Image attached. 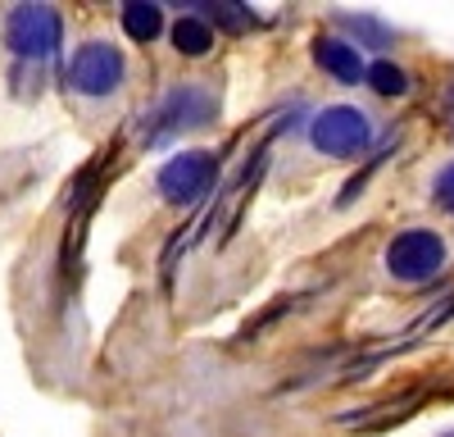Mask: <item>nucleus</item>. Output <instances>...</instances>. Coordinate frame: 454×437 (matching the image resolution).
Here are the masks:
<instances>
[{
	"instance_id": "nucleus-13",
	"label": "nucleus",
	"mask_w": 454,
	"mask_h": 437,
	"mask_svg": "<svg viewBox=\"0 0 454 437\" xmlns=\"http://www.w3.org/2000/svg\"><path fill=\"white\" fill-rule=\"evenodd\" d=\"M432 192H436V205H441V210H454V164L436 173V182H432Z\"/></svg>"
},
{
	"instance_id": "nucleus-6",
	"label": "nucleus",
	"mask_w": 454,
	"mask_h": 437,
	"mask_svg": "<svg viewBox=\"0 0 454 437\" xmlns=\"http://www.w3.org/2000/svg\"><path fill=\"white\" fill-rule=\"evenodd\" d=\"M214 115V96L205 87H173L160 109L150 115V123H155V132H150V141H164L173 132H186V128H200L205 119Z\"/></svg>"
},
{
	"instance_id": "nucleus-9",
	"label": "nucleus",
	"mask_w": 454,
	"mask_h": 437,
	"mask_svg": "<svg viewBox=\"0 0 454 437\" xmlns=\"http://www.w3.org/2000/svg\"><path fill=\"white\" fill-rule=\"evenodd\" d=\"M123 32L132 36V42H155V36L164 32V10L150 5V0H141V5H123Z\"/></svg>"
},
{
	"instance_id": "nucleus-1",
	"label": "nucleus",
	"mask_w": 454,
	"mask_h": 437,
	"mask_svg": "<svg viewBox=\"0 0 454 437\" xmlns=\"http://www.w3.org/2000/svg\"><path fill=\"white\" fill-rule=\"evenodd\" d=\"M445 265V242L427 228H413V233H400L387 250V269L400 278V282H427L436 278Z\"/></svg>"
},
{
	"instance_id": "nucleus-7",
	"label": "nucleus",
	"mask_w": 454,
	"mask_h": 437,
	"mask_svg": "<svg viewBox=\"0 0 454 437\" xmlns=\"http://www.w3.org/2000/svg\"><path fill=\"white\" fill-rule=\"evenodd\" d=\"M314 60L332 73L336 83H364V60H359V51L350 46V42H336V36H318L314 42Z\"/></svg>"
},
{
	"instance_id": "nucleus-3",
	"label": "nucleus",
	"mask_w": 454,
	"mask_h": 437,
	"mask_svg": "<svg viewBox=\"0 0 454 437\" xmlns=\"http://www.w3.org/2000/svg\"><path fill=\"white\" fill-rule=\"evenodd\" d=\"M218 178V160L209 151H186V155H173L164 169H160V196L173 201V205H192L200 201Z\"/></svg>"
},
{
	"instance_id": "nucleus-12",
	"label": "nucleus",
	"mask_w": 454,
	"mask_h": 437,
	"mask_svg": "<svg viewBox=\"0 0 454 437\" xmlns=\"http://www.w3.org/2000/svg\"><path fill=\"white\" fill-rule=\"evenodd\" d=\"M209 19H218V23H227V28H250V14L241 10V5H209Z\"/></svg>"
},
{
	"instance_id": "nucleus-8",
	"label": "nucleus",
	"mask_w": 454,
	"mask_h": 437,
	"mask_svg": "<svg viewBox=\"0 0 454 437\" xmlns=\"http://www.w3.org/2000/svg\"><path fill=\"white\" fill-rule=\"evenodd\" d=\"M263 169H269V155H254V164H250V173H241L237 178V187L227 192V201H223V214H218V224H223V237H232L237 233V218H241V205L250 201V192H254V182L263 178Z\"/></svg>"
},
{
	"instance_id": "nucleus-4",
	"label": "nucleus",
	"mask_w": 454,
	"mask_h": 437,
	"mask_svg": "<svg viewBox=\"0 0 454 437\" xmlns=\"http://www.w3.org/2000/svg\"><path fill=\"white\" fill-rule=\"evenodd\" d=\"M309 137H314V146H318L323 155L346 160V155H359L364 151L372 128H368V119L359 115L355 105H332V109H323V115L314 119Z\"/></svg>"
},
{
	"instance_id": "nucleus-10",
	"label": "nucleus",
	"mask_w": 454,
	"mask_h": 437,
	"mask_svg": "<svg viewBox=\"0 0 454 437\" xmlns=\"http://www.w3.org/2000/svg\"><path fill=\"white\" fill-rule=\"evenodd\" d=\"M168 36H173V46H177L182 55H205V51L214 46V28H209L205 19H177Z\"/></svg>"
},
{
	"instance_id": "nucleus-11",
	"label": "nucleus",
	"mask_w": 454,
	"mask_h": 437,
	"mask_svg": "<svg viewBox=\"0 0 454 437\" xmlns=\"http://www.w3.org/2000/svg\"><path fill=\"white\" fill-rule=\"evenodd\" d=\"M364 78L377 96H404L409 91V78H404V68L391 64V60H377L372 68H364Z\"/></svg>"
},
{
	"instance_id": "nucleus-14",
	"label": "nucleus",
	"mask_w": 454,
	"mask_h": 437,
	"mask_svg": "<svg viewBox=\"0 0 454 437\" xmlns=\"http://www.w3.org/2000/svg\"><path fill=\"white\" fill-rule=\"evenodd\" d=\"M346 23H350L359 36H368L372 46H387V42H391V32H387L382 23H372V19H346Z\"/></svg>"
},
{
	"instance_id": "nucleus-2",
	"label": "nucleus",
	"mask_w": 454,
	"mask_h": 437,
	"mask_svg": "<svg viewBox=\"0 0 454 437\" xmlns=\"http://www.w3.org/2000/svg\"><path fill=\"white\" fill-rule=\"evenodd\" d=\"M64 36V19L51 10V5H19L5 23V42L14 55H27V60H42L59 46Z\"/></svg>"
},
{
	"instance_id": "nucleus-5",
	"label": "nucleus",
	"mask_w": 454,
	"mask_h": 437,
	"mask_svg": "<svg viewBox=\"0 0 454 437\" xmlns=\"http://www.w3.org/2000/svg\"><path fill=\"white\" fill-rule=\"evenodd\" d=\"M68 83H73V91H82V96L119 91V83H123V55H119V46L87 42L78 55H73V64H68Z\"/></svg>"
}]
</instances>
